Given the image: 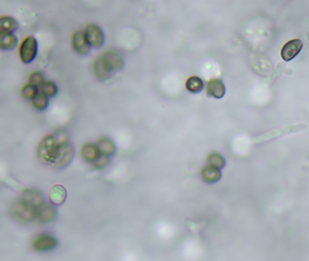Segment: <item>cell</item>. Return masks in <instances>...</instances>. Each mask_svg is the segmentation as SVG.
Wrapping results in <instances>:
<instances>
[{
	"mask_svg": "<svg viewBox=\"0 0 309 261\" xmlns=\"http://www.w3.org/2000/svg\"><path fill=\"white\" fill-rule=\"evenodd\" d=\"M74 158V149L69 144L68 142L61 144L59 146L58 155L53 167L56 168H63L72 162Z\"/></svg>",
	"mask_w": 309,
	"mask_h": 261,
	"instance_id": "cell-4",
	"label": "cell"
},
{
	"mask_svg": "<svg viewBox=\"0 0 309 261\" xmlns=\"http://www.w3.org/2000/svg\"><path fill=\"white\" fill-rule=\"evenodd\" d=\"M97 147L102 155L111 156L115 153V145L114 142L109 138H101L97 142Z\"/></svg>",
	"mask_w": 309,
	"mask_h": 261,
	"instance_id": "cell-18",
	"label": "cell"
},
{
	"mask_svg": "<svg viewBox=\"0 0 309 261\" xmlns=\"http://www.w3.org/2000/svg\"><path fill=\"white\" fill-rule=\"evenodd\" d=\"M21 94L25 98L27 99H34L35 97H37L39 94H38V90H37V87L34 86L33 85H26L22 88L21 90Z\"/></svg>",
	"mask_w": 309,
	"mask_h": 261,
	"instance_id": "cell-23",
	"label": "cell"
},
{
	"mask_svg": "<svg viewBox=\"0 0 309 261\" xmlns=\"http://www.w3.org/2000/svg\"><path fill=\"white\" fill-rule=\"evenodd\" d=\"M42 95L46 97H54L58 94V86L53 82H45L40 86Z\"/></svg>",
	"mask_w": 309,
	"mask_h": 261,
	"instance_id": "cell-22",
	"label": "cell"
},
{
	"mask_svg": "<svg viewBox=\"0 0 309 261\" xmlns=\"http://www.w3.org/2000/svg\"><path fill=\"white\" fill-rule=\"evenodd\" d=\"M49 199L54 204H62L66 199V190L62 185L53 186L49 192Z\"/></svg>",
	"mask_w": 309,
	"mask_h": 261,
	"instance_id": "cell-13",
	"label": "cell"
},
{
	"mask_svg": "<svg viewBox=\"0 0 309 261\" xmlns=\"http://www.w3.org/2000/svg\"><path fill=\"white\" fill-rule=\"evenodd\" d=\"M56 216V210L48 205H44L37 210L36 220L42 223L51 222Z\"/></svg>",
	"mask_w": 309,
	"mask_h": 261,
	"instance_id": "cell-17",
	"label": "cell"
},
{
	"mask_svg": "<svg viewBox=\"0 0 309 261\" xmlns=\"http://www.w3.org/2000/svg\"><path fill=\"white\" fill-rule=\"evenodd\" d=\"M206 89L207 93L211 97L217 98V99L222 98L226 92L223 83L218 79L209 80L207 82Z\"/></svg>",
	"mask_w": 309,
	"mask_h": 261,
	"instance_id": "cell-11",
	"label": "cell"
},
{
	"mask_svg": "<svg viewBox=\"0 0 309 261\" xmlns=\"http://www.w3.org/2000/svg\"><path fill=\"white\" fill-rule=\"evenodd\" d=\"M17 38L15 34L0 33V48L3 50H11L17 46Z\"/></svg>",
	"mask_w": 309,
	"mask_h": 261,
	"instance_id": "cell-19",
	"label": "cell"
},
{
	"mask_svg": "<svg viewBox=\"0 0 309 261\" xmlns=\"http://www.w3.org/2000/svg\"><path fill=\"white\" fill-rule=\"evenodd\" d=\"M104 61L108 64L112 70H121L124 67V60L117 53L113 51L105 52L102 55Z\"/></svg>",
	"mask_w": 309,
	"mask_h": 261,
	"instance_id": "cell-12",
	"label": "cell"
},
{
	"mask_svg": "<svg viewBox=\"0 0 309 261\" xmlns=\"http://www.w3.org/2000/svg\"><path fill=\"white\" fill-rule=\"evenodd\" d=\"M72 46L76 53L86 56L90 52V45L86 39V34L82 31H76L72 36Z\"/></svg>",
	"mask_w": 309,
	"mask_h": 261,
	"instance_id": "cell-9",
	"label": "cell"
},
{
	"mask_svg": "<svg viewBox=\"0 0 309 261\" xmlns=\"http://www.w3.org/2000/svg\"><path fill=\"white\" fill-rule=\"evenodd\" d=\"M57 238L48 234H40L34 238L32 247L36 251H48L58 247Z\"/></svg>",
	"mask_w": 309,
	"mask_h": 261,
	"instance_id": "cell-5",
	"label": "cell"
},
{
	"mask_svg": "<svg viewBox=\"0 0 309 261\" xmlns=\"http://www.w3.org/2000/svg\"><path fill=\"white\" fill-rule=\"evenodd\" d=\"M85 34L90 46L95 48L103 46L104 35H103V31L99 29L96 25H93V24L88 25L85 30Z\"/></svg>",
	"mask_w": 309,
	"mask_h": 261,
	"instance_id": "cell-6",
	"label": "cell"
},
{
	"mask_svg": "<svg viewBox=\"0 0 309 261\" xmlns=\"http://www.w3.org/2000/svg\"><path fill=\"white\" fill-rule=\"evenodd\" d=\"M93 166L97 169H103L105 168L107 165L109 164V159L107 158V156H104V155H100L98 157L97 160L95 162L93 163Z\"/></svg>",
	"mask_w": 309,
	"mask_h": 261,
	"instance_id": "cell-26",
	"label": "cell"
},
{
	"mask_svg": "<svg viewBox=\"0 0 309 261\" xmlns=\"http://www.w3.org/2000/svg\"><path fill=\"white\" fill-rule=\"evenodd\" d=\"M21 200L35 210H38L41 207H43L45 201L40 193L30 189H27L24 191Z\"/></svg>",
	"mask_w": 309,
	"mask_h": 261,
	"instance_id": "cell-8",
	"label": "cell"
},
{
	"mask_svg": "<svg viewBox=\"0 0 309 261\" xmlns=\"http://www.w3.org/2000/svg\"><path fill=\"white\" fill-rule=\"evenodd\" d=\"M60 145L61 143L58 142V140L54 135H49L43 138L38 143V146L36 149L37 158L46 164L53 166L57 158Z\"/></svg>",
	"mask_w": 309,
	"mask_h": 261,
	"instance_id": "cell-1",
	"label": "cell"
},
{
	"mask_svg": "<svg viewBox=\"0 0 309 261\" xmlns=\"http://www.w3.org/2000/svg\"><path fill=\"white\" fill-rule=\"evenodd\" d=\"M11 212L16 219L22 222H31L36 219L37 215V210L26 204L22 200L12 205Z\"/></svg>",
	"mask_w": 309,
	"mask_h": 261,
	"instance_id": "cell-3",
	"label": "cell"
},
{
	"mask_svg": "<svg viewBox=\"0 0 309 261\" xmlns=\"http://www.w3.org/2000/svg\"><path fill=\"white\" fill-rule=\"evenodd\" d=\"M186 89L192 94H198L203 89V82L198 76H191L186 81Z\"/></svg>",
	"mask_w": 309,
	"mask_h": 261,
	"instance_id": "cell-20",
	"label": "cell"
},
{
	"mask_svg": "<svg viewBox=\"0 0 309 261\" xmlns=\"http://www.w3.org/2000/svg\"><path fill=\"white\" fill-rule=\"evenodd\" d=\"M93 72L98 79L105 81L110 78L112 69L109 66L108 64L104 61L103 57H100L93 63Z\"/></svg>",
	"mask_w": 309,
	"mask_h": 261,
	"instance_id": "cell-10",
	"label": "cell"
},
{
	"mask_svg": "<svg viewBox=\"0 0 309 261\" xmlns=\"http://www.w3.org/2000/svg\"><path fill=\"white\" fill-rule=\"evenodd\" d=\"M32 103L34 107L38 110H46L48 106V100H47V97H45L42 94H39L37 97L32 100Z\"/></svg>",
	"mask_w": 309,
	"mask_h": 261,
	"instance_id": "cell-24",
	"label": "cell"
},
{
	"mask_svg": "<svg viewBox=\"0 0 309 261\" xmlns=\"http://www.w3.org/2000/svg\"><path fill=\"white\" fill-rule=\"evenodd\" d=\"M201 176L202 180L207 183H215L221 178V172L217 168L207 166L201 170Z\"/></svg>",
	"mask_w": 309,
	"mask_h": 261,
	"instance_id": "cell-14",
	"label": "cell"
},
{
	"mask_svg": "<svg viewBox=\"0 0 309 261\" xmlns=\"http://www.w3.org/2000/svg\"><path fill=\"white\" fill-rule=\"evenodd\" d=\"M18 28V24L15 18L11 17H0V33L12 34Z\"/></svg>",
	"mask_w": 309,
	"mask_h": 261,
	"instance_id": "cell-16",
	"label": "cell"
},
{
	"mask_svg": "<svg viewBox=\"0 0 309 261\" xmlns=\"http://www.w3.org/2000/svg\"><path fill=\"white\" fill-rule=\"evenodd\" d=\"M81 154L82 157L87 162L93 163L97 160L101 153L98 149L97 145H94L93 143H86L84 144L81 149Z\"/></svg>",
	"mask_w": 309,
	"mask_h": 261,
	"instance_id": "cell-15",
	"label": "cell"
},
{
	"mask_svg": "<svg viewBox=\"0 0 309 261\" xmlns=\"http://www.w3.org/2000/svg\"><path fill=\"white\" fill-rule=\"evenodd\" d=\"M29 80V84L34 85V86H41L45 83L44 76L38 72H34V73L30 74Z\"/></svg>",
	"mask_w": 309,
	"mask_h": 261,
	"instance_id": "cell-25",
	"label": "cell"
},
{
	"mask_svg": "<svg viewBox=\"0 0 309 261\" xmlns=\"http://www.w3.org/2000/svg\"><path fill=\"white\" fill-rule=\"evenodd\" d=\"M207 163L209 164V166L215 167L217 169H220V168L222 169L226 163H225L223 156H221L220 154H217V153H212V154H209L207 157Z\"/></svg>",
	"mask_w": 309,
	"mask_h": 261,
	"instance_id": "cell-21",
	"label": "cell"
},
{
	"mask_svg": "<svg viewBox=\"0 0 309 261\" xmlns=\"http://www.w3.org/2000/svg\"><path fill=\"white\" fill-rule=\"evenodd\" d=\"M303 47V43L300 39L288 41L281 49V57L285 61H290L298 56Z\"/></svg>",
	"mask_w": 309,
	"mask_h": 261,
	"instance_id": "cell-7",
	"label": "cell"
},
{
	"mask_svg": "<svg viewBox=\"0 0 309 261\" xmlns=\"http://www.w3.org/2000/svg\"><path fill=\"white\" fill-rule=\"evenodd\" d=\"M37 41L34 36H28L24 39L20 48L19 56L25 64L33 62L37 55Z\"/></svg>",
	"mask_w": 309,
	"mask_h": 261,
	"instance_id": "cell-2",
	"label": "cell"
}]
</instances>
